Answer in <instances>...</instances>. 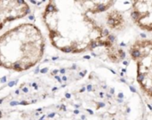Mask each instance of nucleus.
Segmentation results:
<instances>
[{
  "instance_id": "obj_1",
  "label": "nucleus",
  "mask_w": 152,
  "mask_h": 120,
  "mask_svg": "<svg viewBox=\"0 0 152 120\" xmlns=\"http://www.w3.org/2000/svg\"><path fill=\"white\" fill-rule=\"evenodd\" d=\"M43 22L52 45L66 53H81L96 47L116 46L110 32L89 12L86 1L47 2Z\"/></svg>"
},
{
  "instance_id": "obj_2",
  "label": "nucleus",
  "mask_w": 152,
  "mask_h": 120,
  "mask_svg": "<svg viewBox=\"0 0 152 120\" xmlns=\"http://www.w3.org/2000/svg\"><path fill=\"white\" fill-rule=\"evenodd\" d=\"M45 38L33 23H20L0 36V66L16 72L35 67L42 59Z\"/></svg>"
},
{
  "instance_id": "obj_3",
  "label": "nucleus",
  "mask_w": 152,
  "mask_h": 120,
  "mask_svg": "<svg viewBox=\"0 0 152 120\" xmlns=\"http://www.w3.org/2000/svg\"><path fill=\"white\" fill-rule=\"evenodd\" d=\"M129 53L136 64L137 81L140 87L152 99V40L135 41L131 45Z\"/></svg>"
},
{
  "instance_id": "obj_4",
  "label": "nucleus",
  "mask_w": 152,
  "mask_h": 120,
  "mask_svg": "<svg viewBox=\"0 0 152 120\" xmlns=\"http://www.w3.org/2000/svg\"><path fill=\"white\" fill-rule=\"evenodd\" d=\"M29 11V5L26 1L0 0V29L8 22L24 18Z\"/></svg>"
},
{
  "instance_id": "obj_5",
  "label": "nucleus",
  "mask_w": 152,
  "mask_h": 120,
  "mask_svg": "<svg viewBox=\"0 0 152 120\" xmlns=\"http://www.w3.org/2000/svg\"><path fill=\"white\" fill-rule=\"evenodd\" d=\"M131 16L139 28L152 32V1H134Z\"/></svg>"
},
{
  "instance_id": "obj_6",
  "label": "nucleus",
  "mask_w": 152,
  "mask_h": 120,
  "mask_svg": "<svg viewBox=\"0 0 152 120\" xmlns=\"http://www.w3.org/2000/svg\"><path fill=\"white\" fill-rule=\"evenodd\" d=\"M106 23L107 26L112 30H121L124 29L126 21L125 17L118 11L113 10L107 13L106 15Z\"/></svg>"
}]
</instances>
